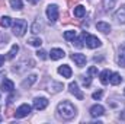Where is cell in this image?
Wrapping results in <instances>:
<instances>
[{"instance_id": "1", "label": "cell", "mask_w": 125, "mask_h": 124, "mask_svg": "<svg viewBox=\"0 0 125 124\" xmlns=\"http://www.w3.org/2000/svg\"><path fill=\"white\" fill-rule=\"evenodd\" d=\"M57 112L60 114V117H62L64 120H71L74 115H76V108L71 102L68 101H62L58 104L57 107Z\"/></svg>"}, {"instance_id": "2", "label": "cell", "mask_w": 125, "mask_h": 124, "mask_svg": "<svg viewBox=\"0 0 125 124\" xmlns=\"http://www.w3.org/2000/svg\"><path fill=\"white\" fill-rule=\"evenodd\" d=\"M26 29H28V24L25 19H16L13 22V34L16 37H22L26 32Z\"/></svg>"}, {"instance_id": "3", "label": "cell", "mask_w": 125, "mask_h": 124, "mask_svg": "<svg viewBox=\"0 0 125 124\" xmlns=\"http://www.w3.org/2000/svg\"><path fill=\"white\" fill-rule=\"evenodd\" d=\"M82 38H83V41L86 42V45L89 48H97V47H100V39L97 37H93V35H90L87 32H83Z\"/></svg>"}, {"instance_id": "4", "label": "cell", "mask_w": 125, "mask_h": 124, "mask_svg": "<svg viewBox=\"0 0 125 124\" xmlns=\"http://www.w3.org/2000/svg\"><path fill=\"white\" fill-rule=\"evenodd\" d=\"M47 16H48L50 22H55L58 19V6L57 4H50L47 7Z\"/></svg>"}, {"instance_id": "5", "label": "cell", "mask_w": 125, "mask_h": 124, "mask_svg": "<svg viewBox=\"0 0 125 124\" xmlns=\"http://www.w3.org/2000/svg\"><path fill=\"white\" fill-rule=\"evenodd\" d=\"M15 112H16V118H23V117L29 115V112H31V105H28V104H22Z\"/></svg>"}, {"instance_id": "6", "label": "cell", "mask_w": 125, "mask_h": 124, "mask_svg": "<svg viewBox=\"0 0 125 124\" xmlns=\"http://www.w3.org/2000/svg\"><path fill=\"white\" fill-rule=\"evenodd\" d=\"M47 105H48V99L44 98V96L33 99V108H35V110H45Z\"/></svg>"}, {"instance_id": "7", "label": "cell", "mask_w": 125, "mask_h": 124, "mask_svg": "<svg viewBox=\"0 0 125 124\" xmlns=\"http://www.w3.org/2000/svg\"><path fill=\"white\" fill-rule=\"evenodd\" d=\"M68 89H70V92L73 93L77 99H83L84 98V95H83V92L79 89V85L76 83V82H71L70 85H68Z\"/></svg>"}, {"instance_id": "8", "label": "cell", "mask_w": 125, "mask_h": 124, "mask_svg": "<svg viewBox=\"0 0 125 124\" xmlns=\"http://www.w3.org/2000/svg\"><path fill=\"white\" fill-rule=\"evenodd\" d=\"M71 60L76 63L79 67H83V66L86 64V56H84V54H80V53H74V54L71 56Z\"/></svg>"}, {"instance_id": "9", "label": "cell", "mask_w": 125, "mask_h": 124, "mask_svg": "<svg viewBox=\"0 0 125 124\" xmlns=\"http://www.w3.org/2000/svg\"><path fill=\"white\" fill-rule=\"evenodd\" d=\"M103 112H105V108L102 107V105H93L92 108H90V115L96 118V117H100V115H103Z\"/></svg>"}, {"instance_id": "10", "label": "cell", "mask_w": 125, "mask_h": 124, "mask_svg": "<svg viewBox=\"0 0 125 124\" xmlns=\"http://www.w3.org/2000/svg\"><path fill=\"white\" fill-rule=\"evenodd\" d=\"M64 56H65V53H64V50H61V48H52L51 53H50L51 60H60Z\"/></svg>"}, {"instance_id": "11", "label": "cell", "mask_w": 125, "mask_h": 124, "mask_svg": "<svg viewBox=\"0 0 125 124\" xmlns=\"http://www.w3.org/2000/svg\"><path fill=\"white\" fill-rule=\"evenodd\" d=\"M13 89H15V85L10 79H4L1 82V91L3 92H13Z\"/></svg>"}, {"instance_id": "12", "label": "cell", "mask_w": 125, "mask_h": 124, "mask_svg": "<svg viewBox=\"0 0 125 124\" xmlns=\"http://www.w3.org/2000/svg\"><path fill=\"white\" fill-rule=\"evenodd\" d=\"M36 79H38L36 74H31V76H28V77L22 82V88H25V89H26V88H31L32 85L36 82Z\"/></svg>"}, {"instance_id": "13", "label": "cell", "mask_w": 125, "mask_h": 124, "mask_svg": "<svg viewBox=\"0 0 125 124\" xmlns=\"http://www.w3.org/2000/svg\"><path fill=\"white\" fill-rule=\"evenodd\" d=\"M58 73L61 74L62 77H71V69H70L67 64H64V66H60V67H58Z\"/></svg>"}, {"instance_id": "14", "label": "cell", "mask_w": 125, "mask_h": 124, "mask_svg": "<svg viewBox=\"0 0 125 124\" xmlns=\"http://www.w3.org/2000/svg\"><path fill=\"white\" fill-rule=\"evenodd\" d=\"M84 15H86V7H84V6L79 4V6L74 7V16H76V18H83Z\"/></svg>"}, {"instance_id": "15", "label": "cell", "mask_w": 125, "mask_h": 124, "mask_svg": "<svg viewBox=\"0 0 125 124\" xmlns=\"http://www.w3.org/2000/svg\"><path fill=\"white\" fill-rule=\"evenodd\" d=\"M99 77H100V82L103 85H108L109 83V77H111V72L109 70H103V72H100Z\"/></svg>"}, {"instance_id": "16", "label": "cell", "mask_w": 125, "mask_h": 124, "mask_svg": "<svg viewBox=\"0 0 125 124\" xmlns=\"http://www.w3.org/2000/svg\"><path fill=\"white\" fill-rule=\"evenodd\" d=\"M96 28H97V31L103 32V34H108V32L111 31V25L109 24H105V22H97L96 24Z\"/></svg>"}, {"instance_id": "17", "label": "cell", "mask_w": 125, "mask_h": 124, "mask_svg": "<svg viewBox=\"0 0 125 124\" xmlns=\"http://www.w3.org/2000/svg\"><path fill=\"white\" fill-rule=\"evenodd\" d=\"M109 82H111L112 85H119V83L122 82V77H121V74H119V73H111Z\"/></svg>"}, {"instance_id": "18", "label": "cell", "mask_w": 125, "mask_h": 124, "mask_svg": "<svg viewBox=\"0 0 125 124\" xmlns=\"http://www.w3.org/2000/svg\"><path fill=\"white\" fill-rule=\"evenodd\" d=\"M18 51H19V45H18V44H13L12 48H10V51H9L7 56H6V59H7V60H12V59L18 54Z\"/></svg>"}, {"instance_id": "19", "label": "cell", "mask_w": 125, "mask_h": 124, "mask_svg": "<svg viewBox=\"0 0 125 124\" xmlns=\"http://www.w3.org/2000/svg\"><path fill=\"white\" fill-rule=\"evenodd\" d=\"M0 25H1L3 28H9L10 25H13V21H12L10 16H3V18L0 19Z\"/></svg>"}, {"instance_id": "20", "label": "cell", "mask_w": 125, "mask_h": 124, "mask_svg": "<svg viewBox=\"0 0 125 124\" xmlns=\"http://www.w3.org/2000/svg\"><path fill=\"white\" fill-rule=\"evenodd\" d=\"M115 1H116V0H103V7H105V10H106V12L112 10V9L115 7Z\"/></svg>"}, {"instance_id": "21", "label": "cell", "mask_w": 125, "mask_h": 124, "mask_svg": "<svg viewBox=\"0 0 125 124\" xmlns=\"http://www.w3.org/2000/svg\"><path fill=\"white\" fill-rule=\"evenodd\" d=\"M62 89V83H55V82H51V85H50V91L51 92H60Z\"/></svg>"}, {"instance_id": "22", "label": "cell", "mask_w": 125, "mask_h": 124, "mask_svg": "<svg viewBox=\"0 0 125 124\" xmlns=\"http://www.w3.org/2000/svg\"><path fill=\"white\" fill-rule=\"evenodd\" d=\"M10 6H12V9H15V10H21V9L23 7L22 0H10Z\"/></svg>"}, {"instance_id": "23", "label": "cell", "mask_w": 125, "mask_h": 124, "mask_svg": "<svg viewBox=\"0 0 125 124\" xmlns=\"http://www.w3.org/2000/svg\"><path fill=\"white\" fill-rule=\"evenodd\" d=\"M115 19L118 22H121V24H125V12L124 10H118L116 15H115Z\"/></svg>"}, {"instance_id": "24", "label": "cell", "mask_w": 125, "mask_h": 124, "mask_svg": "<svg viewBox=\"0 0 125 124\" xmlns=\"http://www.w3.org/2000/svg\"><path fill=\"white\" fill-rule=\"evenodd\" d=\"M41 29H42V24L39 21H35L33 25H32V32L33 34H38V32H41Z\"/></svg>"}, {"instance_id": "25", "label": "cell", "mask_w": 125, "mask_h": 124, "mask_svg": "<svg viewBox=\"0 0 125 124\" xmlns=\"http://www.w3.org/2000/svg\"><path fill=\"white\" fill-rule=\"evenodd\" d=\"M64 38H65L67 41L74 39V38H76V31H67V32H64Z\"/></svg>"}, {"instance_id": "26", "label": "cell", "mask_w": 125, "mask_h": 124, "mask_svg": "<svg viewBox=\"0 0 125 124\" xmlns=\"http://www.w3.org/2000/svg\"><path fill=\"white\" fill-rule=\"evenodd\" d=\"M29 44L33 45V47H41L42 41H41V38H31V39H29Z\"/></svg>"}, {"instance_id": "27", "label": "cell", "mask_w": 125, "mask_h": 124, "mask_svg": "<svg viewBox=\"0 0 125 124\" xmlns=\"http://www.w3.org/2000/svg\"><path fill=\"white\" fill-rule=\"evenodd\" d=\"M36 56H38L41 60H47V59H48L47 51H44V50H38V51H36Z\"/></svg>"}, {"instance_id": "28", "label": "cell", "mask_w": 125, "mask_h": 124, "mask_svg": "<svg viewBox=\"0 0 125 124\" xmlns=\"http://www.w3.org/2000/svg\"><path fill=\"white\" fill-rule=\"evenodd\" d=\"M102 95H103V92H102V91H97V92L92 93V98H93V99H100V98H102Z\"/></svg>"}, {"instance_id": "29", "label": "cell", "mask_w": 125, "mask_h": 124, "mask_svg": "<svg viewBox=\"0 0 125 124\" xmlns=\"http://www.w3.org/2000/svg\"><path fill=\"white\" fill-rule=\"evenodd\" d=\"M87 73H89L90 76H94V74H97V69H96V67H90V69L87 70Z\"/></svg>"}, {"instance_id": "30", "label": "cell", "mask_w": 125, "mask_h": 124, "mask_svg": "<svg viewBox=\"0 0 125 124\" xmlns=\"http://www.w3.org/2000/svg\"><path fill=\"white\" fill-rule=\"evenodd\" d=\"M90 83H92V80H90V77H89V76L83 79V85H84V86H90Z\"/></svg>"}, {"instance_id": "31", "label": "cell", "mask_w": 125, "mask_h": 124, "mask_svg": "<svg viewBox=\"0 0 125 124\" xmlns=\"http://www.w3.org/2000/svg\"><path fill=\"white\" fill-rule=\"evenodd\" d=\"M12 112H13V111L9 108V110H7V112H6V115H7V117H10V115H12Z\"/></svg>"}, {"instance_id": "32", "label": "cell", "mask_w": 125, "mask_h": 124, "mask_svg": "<svg viewBox=\"0 0 125 124\" xmlns=\"http://www.w3.org/2000/svg\"><path fill=\"white\" fill-rule=\"evenodd\" d=\"M28 1H29V3H31V4H36V3H38V1H39V0H28Z\"/></svg>"}, {"instance_id": "33", "label": "cell", "mask_w": 125, "mask_h": 124, "mask_svg": "<svg viewBox=\"0 0 125 124\" xmlns=\"http://www.w3.org/2000/svg\"><path fill=\"white\" fill-rule=\"evenodd\" d=\"M3 63H4V57L0 56V66H3Z\"/></svg>"}, {"instance_id": "34", "label": "cell", "mask_w": 125, "mask_h": 124, "mask_svg": "<svg viewBox=\"0 0 125 124\" xmlns=\"http://www.w3.org/2000/svg\"><path fill=\"white\" fill-rule=\"evenodd\" d=\"M3 7H4V3H3V1H0V9H3Z\"/></svg>"}, {"instance_id": "35", "label": "cell", "mask_w": 125, "mask_h": 124, "mask_svg": "<svg viewBox=\"0 0 125 124\" xmlns=\"http://www.w3.org/2000/svg\"><path fill=\"white\" fill-rule=\"evenodd\" d=\"M124 93H125V89H124Z\"/></svg>"}, {"instance_id": "36", "label": "cell", "mask_w": 125, "mask_h": 124, "mask_svg": "<svg viewBox=\"0 0 125 124\" xmlns=\"http://www.w3.org/2000/svg\"><path fill=\"white\" fill-rule=\"evenodd\" d=\"M0 121H1V118H0Z\"/></svg>"}]
</instances>
